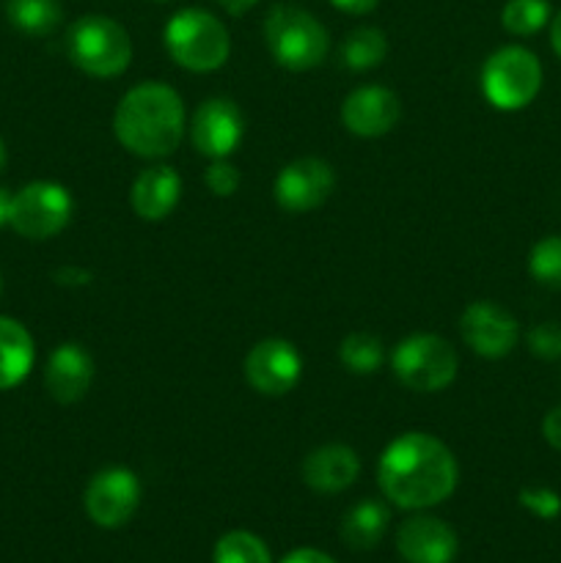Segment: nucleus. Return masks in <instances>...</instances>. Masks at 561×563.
Masks as SVG:
<instances>
[{"label": "nucleus", "instance_id": "nucleus-1", "mask_svg": "<svg viewBox=\"0 0 561 563\" xmlns=\"http://www.w3.org/2000/svg\"><path fill=\"white\" fill-rule=\"evenodd\" d=\"M377 482L391 504L421 511L451 498L460 482V465L438 438L407 432L383 451Z\"/></svg>", "mask_w": 561, "mask_h": 563}, {"label": "nucleus", "instance_id": "nucleus-2", "mask_svg": "<svg viewBox=\"0 0 561 563\" xmlns=\"http://www.w3.org/2000/svg\"><path fill=\"white\" fill-rule=\"evenodd\" d=\"M187 115L179 93L165 82H141L121 97L113 130L127 152L163 159L176 152L185 135Z\"/></svg>", "mask_w": 561, "mask_h": 563}, {"label": "nucleus", "instance_id": "nucleus-3", "mask_svg": "<svg viewBox=\"0 0 561 563\" xmlns=\"http://www.w3.org/2000/svg\"><path fill=\"white\" fill-rule=\"evenodd\" d=\"M165 49L187 71H215L229 60L231 38L223 22L204 9H182L165 25Z\"/></svg>", "mask_w": 561, "mask_h": 563}, {"label": "nucleus", "instance_id": "nucleus-4", "mask_svg": "<svg viewBox=\"0 0 561 563\" xmlns=\"http://www.w3.org/2000/svg\"><path fill=\"white\" fill-rule=\"evenodd\" d=\"M264 42L284 69L308 71L328 55L330 36L322 22L300 5H275L264 20Z\"/></svg>", "mask_w": 561, "mask_h": 563}, {"label": "nucleus", "instance_id": "nucleus-5", "mask_svg": "<svg viewBox=\"0 0 561 563\" xmlns=\"http://www.w3.org/2000/svg\"><path fill=\"white\" fill-rule=\"evenodd\" d=\"M66 53L91 77H119L132 60L130 33L102 14L80 16L66 33Z\"/></svg>", "mask_w": 561, "mask_h": 563}, {"label": "nucleus", "instance_id": "nucleus-6", "mask_svg": "<svg viewBox=\"0 0 561 563\" xmlns=\"http://www.w3.org/2000/svg\"><path fill=\"white\" fill-rule=\"evenodd\" d=\"M391 368L405 388L416 394H438L457 379L460 357L440 335L416 333L396 344L391 352Z\"/></svg>", "mask_w": 561, "mask_h": 563}, {"label": "nucleus", "instance_id": "nucleus-7", "mask_svg": "<svg viewBox=\"0 0 561 563\" xmlns=\"http://www.w3.org/2000/svg\"><path fill=\"white\" fill-rule=\"evenodd\" d=\"M542 88V64L526 47H501L484 60L482 91L498 110H522Z\"/></svg>", "mask_w": 561, "mask_h": 563}, {"label": "nucleus", "instance_id": "nucleus-8", "mask_svg": "<svg viewBox=\"0 0 561 563\" xmlns=\"http://www.w3.org/2000/svg\"><path fill=\"white\" fill-rule=\"evenodd\" d=\"M75 201L58 181H31L14 196L11 229L25 240H50L69 225Z\"/></svg>", "mask_w": 561, "mask_h": 563}, {"label": "nucleus", "instance_id": "nucleus-9", "mask_svg": "<svg viewBox=\"0 0 561 563\" xmlns=\"http://www.w3.org/2000/svg\"><path fill=\"white\" fill-rule=\"evenodd\" d=\"M86 515L99 528H121L132 520L141 504V482L127 467H105L88 482Z\"/></svg>", "mask_w": 561, "mask_h": 563}, {"label": "nucleus", "instance_id": "nucleus-10", "mask_svg": "<svg viewBox=\"0 0 561 563\" xmlns=\"http://www.w3.org/2000/svg\"><path fill=\"white\" fill-rule=\"evenodd\" d=\"M336 190V174L324 159L317 157H300L295 163L286 165L278 176H275L273 196L280 209L292 214L311 212V209L322 207Z\"/></svg>", "mask_w": 561, "mask_h": 563}, {"label": "nucleus", "instance_id": "nucleus-11", "mask_svg": "<svg viewBox=\"0 0 561 563\" xmlns=\"http://www.w3.org/2000/svg\"><path fill=\"white\" fill-rule=\"evenodd\" d=\"M245 135V119L237 102L226 97H212L201 102L190 121V141L204 157L226 159L237 152Z\"/></svg>", "mask_w": 561, "mask_h": 563}, {"label": "nucleus", "instance_id": "nucleus-12", "mask_svg": "<svg viewBox=\"0 0 561 563\" xmlns=\"http://www.w3.org/2000/svg\"><path fill=\"white\" fill-rule=\"evenodd\" d=\"M460 333L476 355L487 357V361H498V357H506L517 346L520 324L498 302L479 300L462 311Z\"/></svg>", "mask_w": 561, "mask_h": 563}, {"label": "nucleus", "instance_id": "nucleus-13", "mask_svg": "<svg viewBox=\"0 0 561 563\" xmlns=\"http://www.w3.org/2000/svg\"><path fill=\"white\" fill-rule=\"evenodd\" d=\"M302 357L284 339L258 341L245 357V379L262 396H284L300 383Z\"/></svg>", "mask_w": 561, "mask_h": 563}, {"label": "nucleus", "instance_id": "nucleus-14", "mask_svg": "<svg viewBox=\"0 0 561 563\" xmlns=\"http://www.w3.org/2000/svg\"><path fill=\"white\" fill-rule=\"evenodd\" d=\"M399 113V97L385 86H361L341 102V124L358 137L388 135Z\"/></svg>", "mask_w": 561, "mask_h": 563}, {"label": "nucleus", "instance_id": "nucleus-15", "mask_svg": "<svg viewBox=\"0 0 561 563\" xmlns=\"http://www.w3.org/2000/svg\"><path fill=\"white\" fill-rule=\"evenodd\" d=\"M396 548L407 563H451L457 559L460 542L449 522L418 515L402 522L396 533Z\"/></svg>", "mask_w": 561, "mask_h": 563}, {"label": "nucleus", "instance_id": "nucleus-16", "mask_svg": "<svg viewBox=\"0 0 561 563\" xmlns=\"http://www.w3.org/2000/svg\"><path fill=\"white\" fill-rule=\"evenodd\" d=\"M94 383V357L80 344H61L44 368V388L58 405H75Z\"/></svg>", "mask_w": 561, "mask_h": 563}, {"label": "nucleus", "instance_id": "nucleus-17", "mask_svg": "<svg viewBox=\"0 0 561 563\" xmlns=\"http://www.w3.org/2000/svg\"><path fill=\"white\" fill-rule=\"evenodd\" d=\"M361 460L350 445H319L302 460V482L319 495H339L358 482Z\"/></svg>", "mask_w": 561, "mask_h": 563}, {"label": "nucleus", "instance_id": "nucleus-18", "mask_svg": "<svg viewBox=\"0 0 561 563\" xmlns=\"http://www.w3.org/2000/svg\"><path fill=\"white\" fill-rule=\"evenodd\" d=\"M182 198V179L174 168L168 165H154V168H146L135 179L130 192L132 209L141 220H148V223H157V220H165L176 209Z\"/></svg>", "mask_w": 561, "mask_h": 563}, {"label": "nucleus", "instance_id": "nucleus-19", "mask_svg": "<svg viewBox=\"0 0 561 563\" xmlns=\"http://www.w3.org/2000/svg\"><path fill=\"white\" fill-rule=\"evenodd\" d=\"M33 357L36 350L25 324L0 317V390L16 388L31 374Z\"/></svg>", "mask_w": 561, "mask_h": 563}, {"label": "nucleus", "instance_id": "nucleus-20", "mask_svg": "<svg viewBox=\"0 0 561 563\" xmlns=\"http://www.w3.org/2000/svg\"><path fill=\"white\" fill-rule=\"evenodd\" d=\"M388 506L380 500H361L341 520V539L352 550H372L388 531Z\"/></svg>", "mask_w": 561, "mask_h": 563}, {"label": "nucleus", "instance_id": "nucleus-21", "mask_svg": "<svg viewBox=\"0 0 561 563\" xmlns=\"http://www.w3.org/2000/svg\"><path fill=\"white\" fill-rule=\"evenodd\" d=\"M6 14L16 31L28 36H47L64 20V9L58 0H9Z\"/></svg>", "mask_w": 561, "mask_h": 563}, {"label": "nucleus", "instance_id": "nucleus-22", "mask_svg": "<svg viewBox=\"0 0 561 563\" xmlns=\"http://www.w3.org/2000/svg\"><path fill=\"white\" fill-rule=\"evenodd\" d=\"M341 64L352 71L377 69L388 55V38L380 27H355L341 42Z\"/></svg>", "mask_w": 561, "mask_h": 563}, {"label": "nucleus", "instance_id": "nucleus-23", "mask_svg": "<svg viewBox=\"0 0 561 563\" xmlns=\"http://www.w3.org/2000/svg\"><path fill=\"white\" fill-rule=\"evenodd\" d=\"M339 361L352 374H374L385 363V346L372 333H350L339 344Z\"/></svg>", "mask_w": 561, "mask_h": 563}, {"label": "nucleus", "instance_id": "nucleus-24", "mask_svg": "<svg viewBox=\"0 0 561 563\" xmlns=\"http://www.w3.org/2000/svg\"><path fill=\"white\" fill-rule=\"evenodd\" d=\"M215 563H273L267 544L251 531H229L218 539L212 553Z\"/></svg>", "mask_w": 561, "mask_h": 563}, {"label": "nucleus", "instance_id": "nucleus-25", "mask_svg": "<svg viewBox=\"0 0 561 563\" xmlns=\"http://www.w3.org/2000/svg\"><path fill=\"white\" fill-rule=\"evenodd\" d=\"M550 20L548 0H509L501 11V25L512 36H534L542 31Z\"/></svg>", "mask_w": 561, "mask_h": 563}, {"label": "nucleus", "instance_id": "nucleus-26", "mask_svg": "<svg viewBox=\"0 0 561 563\" xmlns=\"http://www.w3.org/2000/svg\"><path fill=\"white\" fill-rule=\"evenodd\" d=\"M528 273L534 275L537 284L561 291V234L544 236L531 247Z\"/></svg>", "mask_w": 561, "mask_h": 563}, {"label": "nucleus", "instance_id": "nucleus-27", "mask_svg": "<svg viewBox=\"0 0 561 563\" xmlns=\"http://www.w3.org/2000/svg\"><path fill=\"white\" fill-rule=\"evenodd\" d=\"M526 344L531 355L542 361H559L561 357V322L534 324L526 335Z\"/></svg>", "mask_w": 561, "mask_h": 563}, {"label": "nucleus", "instance_id": "nucleus-28", "mask_svg": "<svg viewBox=\"0 0 561 563\" xmlns=\"http://www.w3.org/2000/svg\"><path fill=\"white\" fill-rule=\"evenodd\" d=\"M522 509L531 511L539 520H556L561 515V498L550 487H526L517 495Z\"/></svg>", "mask_w": 561, "mask_h": 563}, {"label": "nucleus", "instance_id": "nucleus-29", "mask_svg": "<svg viewBox=\"0 0 561 563\" xmlns=\"http://www.w3.org/2000/svg\"><path fill=\"white\" fill-rule=\"evenodd\" d=\"M204 185H207V190L212 192V196L229 198L234 196L237 187H240V170L231 163H226V159H212V165H209L207 174H204Z\"/></svg>", "mask_w": 561, "mask_h": 563}, {"label": "nucleus", "instance_id": "nucleus-30", "mask_svg": "<svg viewBox=\"0 0 561 563\" xmlns=\"http://www.w3.org/2000/svg\"><path fill=\"white\" fill-rule=\"evenodd\" d=\"M542 434L556 451H561V407H553V410L544 416L542 421Z\"/></svg>", "mask_w": 561, "mask_h": 563}, {"label": "nucleus", "instance_id": "nucleus-31", "mask_svg": "<svg viewBox=\"0 0 561 563\" xmlns=\"http://www.w3.org/2000/svg\"><path fill=\"white\" fill-rule=\"evenodd\" d=\"M280 563H336L330 559L328 553L322 550H314V548H300V550H292Z\"/></svg>", "mask_w": 561, "mask_h": 563}, {"label": "nucleus", "instance_id": "nucleus-32", "mask_svg": "<svg viewBox=\"0 0 561 563\" xmlns=\"http://www.w3.org/2000/svg\"><path fill=\"white\" fill-rule=\"evenodd\" d=\"M55 280L64 286H86L88 280H91V275L80 267H61L58 273H55Z\"/></svg>", "mask_w": 561, "mask_h": 563}, {"label": "nucleus", "instance_id": "nucleus-33", "mask_svg": "<svg viewBox=\"0 0 561 563\" xmlns=\"http://www.w3.org/2000/svg\"><path fill=\"white\" fill-rule=\"evenodd\" d=\"M339 11H346V14H369L380 0H330Z\"/></svg>", "mask_w": 561, "mask_h": 563}, {"label": "nucleus", "instance_id": "nucleus-34", "mask_svg": "<svg viewBox=\"0 0 561 563\" xmlns=\"http://www.w3.org/2000/svg\"><path fill=\"white\" fill-rule=\"evenodd\" d=\"M220 5H223L226 11H229V14H245V11H251L253 5L258 3V0H218Z\"/></svg>", "mask_w": 561, "mask_h": 563}, {"label": "nucleus", "instance_id": "nucleus-35", "mask_svg": "<svg viewBox=\"0 0 561 563\" xmlns=\"http://www.w3.org/2000/svg\"><path fill=\"white\" fill-rule=\"evenodd\" d=\"M11 207H14V196L6 187H0V225L11 223Z\"/></svg>", "mask_w": 561, "mask_h": 563}, {"label": "nucleus", "instance_id": "nucleus-36", "mask_svg": "<svg viewBox=\"0 0 561 563\" xmlns=\"http://www.w3.org/2000/svg\"><path fill=\"white\" fill-rule=\"evenodd\" d=\"M550 44H553L556 55L561 58V11L553 16V25H550Z\"/></svg>", "mask_w": 561, "mask_h": 563}, {"label": "nucleus", "instance_id": "nucleus-37", "mask_svg": "<svg viewBox=\"0 0 561 563\" xmlns=\"http://www.w3.org/2000/svg\"><path fill=\"white\" fill-rule=\"evenodd\" d=\"M6 159H9V154H6V143L0 141V170L6 168Z\"/></svg>", "mask_w": 561, "mask_h": 563}, {"label": "nucleus", "instance_id": "nucleus-38", "mask_svg": "<svg viewBox=\"0 0 561 563\" xmlns=\"http://www.w3.org/2000/svg\"><path fill=\"white\" fill-rule=\"evenodd\" d=\"M0 291H3V278H0Z\"/></svg>", "mask_w": 561, "mask_h": 563}]
</instances>
